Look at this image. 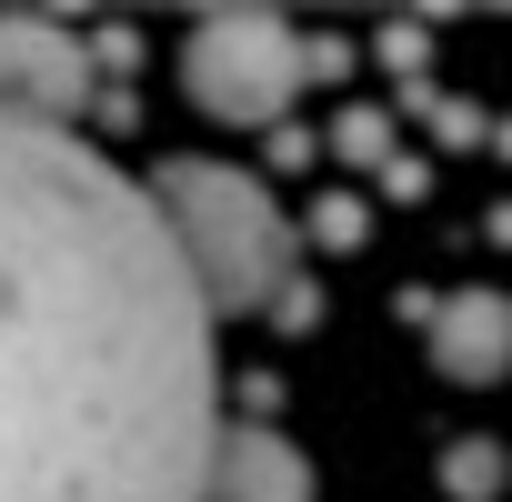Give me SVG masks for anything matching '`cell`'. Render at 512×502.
Returning <instances> with one entry per match:
<instances>
[{"label":"cell","instance_id":"2","mask_svg":"<svg viewBox=\"0 0 512 502\" xmlns=\"http://www.w3.org/2000/svg\"><path fill=\"white\" fill-rule=\"evenodd\" d=\"M151 211L181 251V272L201 292V312H262L292 282V211L251 181L241 161H171L151 181Z\"/></svg>","mask_w":512,"mask_h":502},{"label":"cell","instance_id":"7","mask_svg":"<svg viewBox=\"0 0 512 502\" xmlns=\"http://www.w3.org/2000/svg\"><path fill=\"white\" fill-rule=\"evenodd\" d=\"M442 482H452L462 502H482V492H502V452H492V442H452V462H442Z\"/></svg>","mask_w":512,"mask_h":502},{"label":"cell","instance_id":"1","mask_svg":"<svg viewBox=\"0 0 512 502\" xmlns=\"http://www.w3.org/2000/svg\"><path fill=\"white\" fill-rule=\"evenodd\" d=\"M211 312L131 171L0 111V502H191Z\"/></svg>","mask_w":512,"mask_h":502},{"label":"cell","instance_id":"6","mask_svg":"<svg viewBox=\"0 0 512 502\" xmlns=\"http://www.w3.org/2000/svg\"><path fill=\"white\" fill-rule=\"evenodd\" d=\"M432 372L442 382H502L512 372V302L502 292H452L432 312Z\"/></svg>","mask_w":512,"mask_h":502},{"label":"cell","instance_id":"4","mask_svg":"<svg viewBox=\"0 0 512 502\" xmlns=\"http://www.w3.org/2000/svg\"><path fill=\"white\" fill-rule=\"evenodd\" d=\"M81 101H91V51L61 21H0V111L41 121V131H71Z\"/></svg>","mask_w":512,"mask_h":502},{"label":"cell","instance_id":"9","mask_svg":"<svg viewBox=\"0 0 512 502\" xmlns=\"http://www.w3.org/2000/svg\"><path fill=\"white\" fill-rule=\"evenodd\" d=\"M322 241H362V201H322Z\"/></svg>","mask_w":512,"mask_h":502},{"label":"cell","instance_id":"5","mask_svg":"<svg viewBox=\"0 0 512 502\" xmlns=\"http://www.w3.org/2000/svg\"><path fill=\"white\" fill-rule=\"evenodd\" d=\"M191 502H312V462L282 442V432H221L211 462H201V492Z\"/></svg>","mask_w":512,"mask_h":502},{"label":"cell","instance_id":"8","mask_svg":"<svg viewBox=\"0 0 512 502\" xmlns=\"http://www.w3.org/2000/svg\"><path fill=\"white\" fill-rule=\"evenodd\" d=\"M342 151H352V161H382V111H352V121H342Z\"/></svg>","mask_w":512,"mask_h":502},{"label":"cell","instance_id":"3","mask_svg":"<svg viewBox=\"0 0 512 502\" xmlns=\"http://www.w3.org/2000/svg\"><path fill=\"white\" fill-rule=\"evenodd\" d=\"M181 91L211 121H282L302 91V41L272 11H211L181 41Z\"/></svg>","mask_w":512,"mask_h":502}]
</instances>
